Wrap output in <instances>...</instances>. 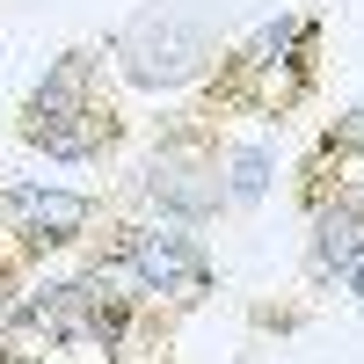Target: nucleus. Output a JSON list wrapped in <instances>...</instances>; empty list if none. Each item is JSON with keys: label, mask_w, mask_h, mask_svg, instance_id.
I'll return each instance as SVG.
<instances>
[{"label": "nucleus", "mask_w": 364, "mask_h": 364, "mask_svg": "<svg viewBox=\"0 0 364 364\" xmlns=\"http://www.w3.org/2000/svg\"><path fill=\"white\" fill-rule=\"evenodd\" d=\"M226 51L219 37V22L197 15V8H182V0H146L139 15H124L109 29V73L139 87V95H190V87L211 73V58Z\"/></svg>", "instance_id": "nucleus-5"}, {"label": "nucleus", "mask_w": 364, "mask_h": 364, "mask_svg": "<svg viewBox=\"0 0 364 364\" xmlns=\"http://www.w3.org/2000/svg\"><path fill=\"white\" fill-rule=\"evenodd\" d=\"M269 190H277V146L226 132V211H255Z\"/></svg>", "instance_id": "nucleus-9"}, {"label": "nucleus", "mask_w": 364, "mask_h": 364, "mask_svg": "<svg viewBox=\"0 0 364 364\" xmlns=\"http://www.w3.org/2000/svg\"><path fill=\"white\" fill-rule=\"evenodd\" d=\"M15 139L29 154H44L51 168H117V154L132 146V117L109 87L102 44H66L22 87Z\"/></svg>", "instance_id": "nucleus-2"}, {"label": "nucleus", "mask_w": 364, "mask_h": 364, "mask_svg": "<svg viewBox=\"0 0 364 364\" xmlns=\"http://www.w3.org/2000/svg\"><path fill=\"white\" fill-rule=\"evenodd\" d=\"M321 37H328L321 8H277L255 29L226 37V51L211 58V73L182 102L204 109V117H219V124H233V117L291 124V117L321 95Z\"/></svg>", "instance_id": "nucleus-1"}, {"label": "nucleus", "mask_w": 364, "mask_h": 364, "mask_svg": "<svg viewBox=\"0 0 364 364\" xmlns=\"http://www.w3.org/2000/svg\"><path fill=\"white\" fill-rule=\"evenodd\" d=\"M343 299H350V306H364V255H357V269L343 277Z\"/></svg>", "instance_id": "nucleus-11"}, {"label": "nucleus", "mask_w": 364, "mask_h": 364, "mask_svg": "<svg viewBox=\"0 0 364 364\" xmlns=\"http://www.w3.org/2000/svg\"><path fill=\"white\" fill-rule=\"evenodd\" d=\"M124 197L146 211V219L211 233L226 219V124L190 109V102H175L154 124V139H146V161L132 168Z\"/></svg>", "instance_id": "nucleus-3"}, {"label": "nucleus", "mask_w": 364, "mask_h": 364, "mask_svg": "<svg viewBox=\"0 0 364 364\" xmlns=\"http://www.w3.org/2000/svg\"><path fill=\"white\" fill-rule=\"evenodd\" d=\"M8 284H29V269L8 255V233H0V291H8Z\"/></svg>", "instance_id": "nucleus-10"}, {"label": "nucleus", "mask_w": 364, "mask_h": 364, "mask_svg": "<svg viewBox=\"0 0 364 364\" xmlns=\"http://www.w3.org/2000/svg\"><path fill=\"white\" fill-rule=\"evenodd\" d=\"M357 175H364V102H350L336 124L314 132V146L291 168V197H299V211H314L321 197H336L343 182H357Z\"/></svg>", "instance_id": "nucleus-8"}, {"label": "nucleus", "mask_w": 364, "mask_h": 364, "mask_svg": "<svg viewBox=\"0 0 364 364\" xmlns=\"http://www.w3.org/2000/svg\"><path fill=\"white\" fill-rule=\"evenodd\" d=\"M364 255V182H343L336 197H321L306 211V255H299V277L306 291H336Z\"/></svg>", "instance_id": "nucleus-7"}, {"label": "nucleus", "mask_w": 364, "mask_h": 364, "mask_svg": "<svg viewBox=\"0 0 364 364\" xmlns=\"http://www.w3.org/2000/svg\"><path fill=\"white\" fill-rule=\"evenodd\" d=\"M109 211L117 204L102 190H73V182H0V233L29 277H44V262L58 255H80Z\"/></svg>", "instance_id": "nucleus-6"}, {"label": "nucleus", "mask_w": 364, "mask_h": 364, "mask_svg": "<svg viewBox=\"0 0 364 364\" xmlns=\"http://www.w3.org/2000/svg\"><path fill=\"white\" fill-rule=\"evenodd\" d=\"M80 255L109 262L117 277H124L146 306H161L168 321H190L197 306H211V291H219V262H211L204 233L146 219V211H109Z\"/></svg>", "instance_id": "nucleus-4"}]
</instances>
